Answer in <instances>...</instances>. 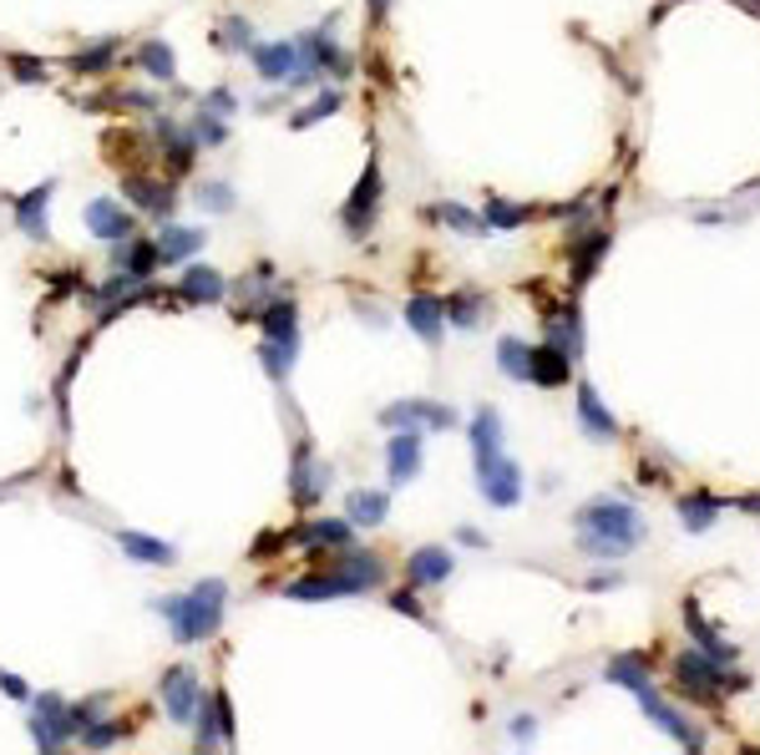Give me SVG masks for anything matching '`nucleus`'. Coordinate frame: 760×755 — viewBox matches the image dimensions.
<instances>
[{
    "instance_id": "nucleus-1",
    "label": "nucleus",
    "mask_w": 760,
    "mask_h": 755,
    "mask_svg": "<svg viewBox=\"0 0 760 755\" xmlns=\"http://www.w3.org/2000/svg\"><path fill=\"white\" fill-rule=\"evenodd\" d=\"M573 533H578V548L588 558L609 564V558H624V553H634L643 543V518L618 497H593V503L578 507Z\"/></svg>"
},
{
    "instance_id": "nucleus-2",
    "label": "nucleus",
    "mask_w": 760,
    "mask_h": 755,
    "mask_svg": "<svg viewBox=\"0 0 760 755\" xmlns=\"http://www.w3.org/2000/svg\"><path fill=\"white\" fill-rule=\"evenodd\" d=\"M223 604H229V583L223 578H204V583H193L177 598H158V614L173 623L177 644H204V639L219 634Z\"/></svg>"
},
{
    "instance_id": "nucleus-3",
    "label": "nucleus",
    "mask_w": 760,
    "mask_h": 755,
    "mask_svg": "<svg viewBox=\"0 0 760 755\" xmlns=\"http://www.w3.org/2000/svg\"><path fill=\"white\" fill-rule=\"evenodd\" d=\"M380 578H385V568H380L376 553H345V558H335L330 573L299 578L284 593L299 598V604H320V598H340V593H366V589H376Z\"/></svg>"
},
{
    "instance_id": "nucleus-4",
    "label": "nucleus",
    "mask_w": 760,
    "mask_h": 755,
    "mask_svg": "<svg viewBox=\"0 0 760 755\" xmlns=\"http://www.w3.org/2000/svg\"><path fill=\"white\" fill-rule=\"evenodd\" d=\"M477 492H482L492 507H517L523 503V467L512 457H487L477 461Z\"/></svg>"
},
{
    "instance_id": "nucleus-5",
    "label": "nucleus",
    "mask_w": 760,
    "mask_h": 755,
    "mask_svg": "<svg viewBox=\"0 0 760 755\" xmlns=\"http://www.w3.org/2000/svg\"><path fill=\"white\" fill-rule=\"evenodd\" d=\"M380 163L376 158H366V173H360V183H355L351 193V203L340 208V223H345V234L351 238H366L370 234V223H376V208H380Z\"/></svg>"
},
{
    "instance_id": "nucleus-6",
    "label": "nucleus",
    "mask_w": 760,
    "mask_h": 755,
    "mask_svg": "<svg viewBox=\"0 0 760 755\" xmlns=\"http://www.w3.org/2000/svg\"><path fill=\"white\" fill-rule=\"evenodd\" d=\"M158 695H162V710H168L173 726H193L198 700H204V684H198V674H193L188 665H177V669H168V674L158 680Z\"/></svg>"
},
{
    "instance_id": "nucleus-7",
    "label": "nucleus",
    "mask_w": 760,
    "mask_h": 755,
    "mask_svg": "<svg viewBox=\"0 0 760 755\" xmlns=\"http://www.w3.org/2000/svg\"><path fill=\"white\" fill-rule=\"evenodd\" d=\"M76 735V720H72V705L61 695H41L36 700V720H30V741L41 751H61V745Z\"/></svg>"
},
{
    "instance_id": "nucleus-8",
    "label": "nucleus",
    "mask_w": 760,
    "mask_h": 755,
    "mask_svg": "<svg viewBox=\"0 0 760 755\" xmlns=\"http://www.w3.org/2000/svg\"><path fill=\"white\" fill-rule=\"evenodd\" d=\"M674 674H679V684L685 690H695V695H715V690H740V674H725L720 669V659H710L704 649H689V654H679V665H674Z\"/></svg>"
},
{
    "instance_id": "nucleus-9",
    "label": "nucleus",
    "mask_w": 760,
    "mask_h": 755,
    "mask_svg": "<svg viewBox=\"0 0 760 755\" xmlns=\"http://www.w3.org/2000/svg\"><path fill=\"white\" fill-rule=\"evenodd\" d=\"M324 487H330V461H315V451H309V442L294 446V461H290V492L299 507H315L324 497Z\"/></svg>"
},
{
    "instance_id": "nucleus-10",
    "label": "nucleus",
    "mask_w": 760,
    "mask_h": 755,
    "mask_svg": "<svg viewBox=\"0 0 760 755\" xmlns=\"http://www.w3.org/2000/svg\"><path fill=\"white\" fill-rule=\"evenodd\" d=\"M193 726H198V751L234 741V705H229V695H223V690H213V695L198 700V715H193Z\"/></svg>"
},
{
    "instance_id": "nucleus-11",
    "label": "nucleus",
    "mask_w": 760,
    "mask_h": 755,
    "mask_svg": "<svg viewBox=\"0 0 760 755\" xmlns=\"http://www.w3.org/2000/svg\"><path fill=\"white\" fill-rule=\"evenodd\" d=\"M254 72L269 87H294L299 76V41H263L254 46Z\"/></svg>"
},
{
    "instance_id": "nucleus-12",
    "label": "nucleus",
    "mask_w": 760,
    "mask_h": 755,
    "mask_svg": "<svg viewBox=\"0 0 760 755\" xmlns=\"http://www.w3.org/2000/svg\"><path fill=\"white\" fill-rule=\"evenodd\" d=\"M634 695H639L643 715H649V720H654V726L664 730V735H674V741H679V745H689V751H700V745H704V741H700V730L689 726V720H685V715H679V710H674L670 700H659V690H654V684H643V690H634Z\"/></svg>"
},
{
    "instance_id": "nucleus-13",
    "label": "nucleus",
    "mask_w": 760,
    "mask_h": 755,
    "mask_svg": "<svg viewBox=\"0 0 760 755\" xmlns=\"http://www.w3.org/2000/svg\"><path fill=\"white\" fill-rule=\"evenodd\" d=\"M385 426H431V431H446L456 426V411L452 406H437V400H395L380 411Z\"/></svg>"
},
{
    "instance_id": "nucleus-14",
    "label": "nucleus",
    "mask_w": 760,
    "mask_h": 755,
    "mask_svg": "<svg viewBox=\"0 0 760 755\" xmlns=\"http://www.w3.org/2000/svg\"><path fill=\"white\" fill-rule=\"evenodd\" d=\"M421 431L416 426H401L391 436V446H385V472H391V487H406L410 476L421 472Z\"/></svg>"
},
{
    "instance_id": "nucleus-15",
    "label": "nucleus",
    "mask_w": 760,
    "mask_h": 755,
    "mask_svg": "<svg viewBox=\"0 0 760 755\" xmlns=\"http://www.w3.org/2000/svg\"><path fill=\"white\" fill-rule=\"evenodd\" d=\"M122 193H127L132 208H143V213H152V219H168V213L177 208L173 183L147 178V173H127V178H122Z\"/></svg>"
},
{
    "instance_id": "nucleus-16",
    "label": "nucleus",
    "mask_w": 760,
    "mask_h": 755,
    "mask_svg": "<svg viewBox=\"0 0 760 755\" xmlns=\"http://www.w3.org/2000/svg\"><path fill=\"white\" fill-rule=\"evenodd\" d=\"M152 133H158V152L168 158V168L173 173H188L193 168V158H198V137L188 133V127H177L173 117H152Z\"/></svg>"
},
{
    "instance_id": "nucleus-17",
    "label": "nucleus",
    "mask_w": 760,
    "mask_h": 755,
    "mask_svg": "<svg viewBox=\"0 0 760 755\" xmlns=\"http://www.w3.org/2000/svg\"><path fill=\"white\" fill-rule=\"evenodd\" d=\"M87 228L97 238H107V244H122V238L137 234V219H132L118 198H91L87 203Z\"/></svg>"
},
{
    "instance_id": "nucleus-18",
    "label": "nucleus",
    "mask_w": 760,
    "mask_h": 755,
    "mask_svg": "<svg viewBox=\"0 0 760 755\" xmlns=\"http://www.w3.org/2000/svg\"><path fill=\"white\" fill-rule=\"evenodd\" d=\"M51 193H57V183H41V188H30V193L15 198V223H21V234L26 238H51V219H46Z\"/></svg>"
},
{
    "instance_id": "nucleus-19",
    "label": "nucleus",
    "mask_w": 760,
    "mask_h": 755,
    "mask_svg": "<svg viewBox=\"0 0 760 755\" xmlns=\"http://www.w3.org/2000/svg\"><path fill=\"white\" fill-rule=\"evenodd\" d=\"M578 426H584L593 442H614V436H618V416L603 406L599 391H593L588 381L578 385Z\"/></svg>"
},
{
    "instance_id": "nucleus-20",
    "label": "nucleus",
    "mask_w": 760,
    "mask_h": 755,
    "mask_svg": "<svg viewBox=\"0 0 760 755\" xmlns=\"http://www.w3.org/2000/svg\"><path fill=\"white\" fill-rule=\"evenodd\" d=\"M573 375V356L557 350L553 341L548 345H532V360H527V381L532 385H568Z\"/></svg>"
},
{
    "instance_id": "nucleus-21",
    "label": "nucleus",
    "mask_w": 760,
    "mask_h": 755,
    "mask_svg": "<svg viewBox=\"0 0 760 755\" xmlns=\"http://www.w3.org/2000/svg\"><path fill=\"white\" fill-rule=\"evenodd\" d=\"M406 325L416 330L426 345H441V330H446V305H441L437 295L406 299Z\"/></svg>"
},
{
    "instance_id": "nucleus-22",
    "label": "nucleus",
    "mask_w": 760,
    "mask_h": 755,
    "mask_svg": "<svg viewBox=\"0 0 760 755\" xmlns=\"http://www.w3.org/2000/svg\"><path fill=\"white\" fill-rule=\"evenodd\" d=\"M183 299H193V305H219L223 295H229V284H223L219 269H208V264H188L183 269Z\"/></svg>"
},
{
    "instance_id": "nucleus-23",
    "label": "nucleus",
    "mask_w": 760,
    "mask_h": 755,
    "mask_svg": "<svg viewBox=\"0 0 760 755\" xmlns=\"http://www.w3.org/2000/svg\"><path fill=\"white\" fill-rule=\"evenodd\" d=\"M406 578H410V583H421V589L446 583V578H452V553H446V548H416L406 558Z\"/></svg>"
},
{
    "instance_id": "nucleus-24",
    "label": "nucleus",
    "mask_w": 760,
    "mask_h": 755,
    "mask_svg": "<svg viewBox=\"0 0 760 755\" xmlns=\"http://www.w3.org/2000/svg\"><path fill=\"white\" fill-rule=\"evenodd\" d=\"M162 259H158V244H152V238H122L118 244V269H127V274H137V280H152V269H158Z\"/></svg>"
},
{
    "instance_id": "nucleus-25",
    "label": "nucleus",
    "mask_w": 760,
    "mask_h": 755,
    "mask_svg": "<svg viewBox=\"0 0 760 755\" xmlns=\"http://www.w3.org/2000/svg\"><path fill=\"white\" fill-rule=\"evenodd\" d=\"M263 335L279 345H299V314H294V299H269L263 305Z\"/></svg>"
},
{
    "instance_id": "nucleus-26",
    "label": "nucleus",
    "mask_w": 760,
    "mask_h": 755,
    "mask_svg": "<svg viewBox=\"0 0 760 755\" xmlns=\"http://www.w3.org/2000/svg\"><path fill=\"white\" fill-rule=\"evenodd\" d=\"M137 66H143L152 82H173V76H177V57H173V46L162 41V36H147V41L137 46Z\"/></svg>"
},
{
    "instance_id": "nucleus-27",
    "label": "nucleus",
    "mask_w": 760,
    "mask_h": 755,
    "mask_svg": "<svg viewBox=\"0 0 760 755\" xmlns=\"http://www.w3.org/2000/svg\"><path fill=\"white\" fill-rule=\"evenodd\" d=\"M385 512H391V497L376 487L351 492V503H345V518H351L355 528H376V522H385Z\"/></svg>"
},
{
    "instance_id": "nucleus-28",
    "label": "nucleus",
    "mask_w": 760,
    "mask_h": 755,
    "mask_svg": "<svg viewBox=\"0 0 760 755\" xmlns=\"http://www.w3.org/2000/svg\"><path fill=\"white\" fill-rule=\"evenodd\" d=\"M118 543L132 564H177L173 543H158V537H147V533H118Z\"/></svg>"
},
{
    "instance_id": "nucleus-29",
    "label": "nucleus",
    "mask_w": 760,
    "mask_h": 755,
    "mask_svg": "<svg viewBox=\"0 0 760 755\" xmlns=\"http://www.w3.org/2000/svg\"><path fill=\"white\" fill-rule=\"evenodd\" d=\"M152 244H158L162 264H177V259H188L193 249H204V234H198V228H177V223H168V228H162Z\"/></svg>"
},
{
    "instance_id": "nucleus-30",
    "label": "nucleus",
    "mask_w": 760,
    "mask_h": 755,
    "mask_svg": "<svg viewBox=\"0 0 760 755\" xmlns=\"http://www.w3.org/2000/svg\"><path fill=\"white\" fill-rule=\"evenodd\" d=\"M471 451H477V461H487V457H498L502 451V421H498L492 406H482V411L471 416Z\"/></svg>"
},
{
    "instance_id": "nucleus-31",
    "label": "nucleus",
    "mask_w": 760,
    "mask_h": 755,
    "mask_svg": "<svg viewBox=\"0 0 760 755\" xmlns=\"http://www.w3.org/2000/svg\"><path fill=\"white\" fill-rule=\"evenodd\" d=\"M118 51H122V41H97V46H87V51H76V57H72V72H76V76H107L112 66H118Z\"/></svg>"
},
{
    "instance_id": "nucleus-32",
    "label": "nucleus",
    "mask_w": 760,
    "mask_h": 755,
    "mask_svg": "<svg viewBox=\"0 0 760 755\" xmlns=\"http://www.w3.org/2000/svg\"><path fill=\"white\" fill-rule=\"evenodd\" d=\"M715 518H720V497H710V492H695V497H685V503H679V522H685L689 533L715 528Z\"/></svg>"
},
{
    "instance_id": "nucleus-33",
    "label": "nucleus",
    "mask_w": 760,
    "mask_h": 755,
    "mask_svg": "<svg viewBox=\"0 0 760 755\" xmlns=\"http://www.w3.org/2000/svg\"><path fill=\"white\" fill-rule=\"evenodd\" d=\"M431 219L446 223V228H456V234H467V238L492 234V228H487V219H477V213H471V208H462V203H437V208H431Z\"/></svg>"
},
{
    "instance_id": "nucleus-34",
    "label": "nucleus",
    "mask_w": 760,
    "mask_h": 755,
    "mask_svg": "<svg viewBox=\"0 0 760 755\" xmlns=\"http://www.w3.org/2000/svg\"><path fill=\"white\" fill-rule=\"evenodd\" d=\"M213 46L219 51H254V26L244 15H223L219 30H213Z\"/></svg>"
},
{
    "instance_id": "nucleus-35",
    "label": "nucleus",
    "mask_w": 760,
    "mask_h": 755,
    "mask_svg": "<svg viewBox=\"0 0 760 755\" xmlns=\"http://www.w3.org/2000/svg\"><path fill=\"white\" fill-rule=\"evenodd\" d=\"M340 102H345V97H340L335 87H330V91H320V97H315V102H309V107H299V112H294V117H290V127H294V133H305V127H315V122L335 117V112H340Z\"/></svg>"
},
{
    "instance_id": "nucleus-36",
    "label": "nucleus",
    "mask_w": 760,
    "mask_h": 755,
    "mask_svg": "<svg viewBox=\"0 0 760 755\" xmlns=\"http://www.w3.org/2000/svg\"><path fill=\"white\" fill-rule=\"evenodd\" d=\"M603 249H609V234H603V228H593V238L573 249V280H578V284H588V280H593V269H599Z\"/></svg>"
},
{
    "instance_id": "nucleus-37",
    "label": "nucleus",
    "mask_w": 760,
    "mask_h": 755,
    "mask_svg": "<svg viewBox=\"0 0 760 755\" xmlns=\"http://www.w3.org/2000/svg\"><path fill=\"white\" fill-rule=\"evenodd\" d=\"M685 623H689V634H695V644H700V649L710 654V659H720V665L731 659V649L720 644V634H715V629H710V623H704V614H700V608H695V604H685Z\"/></svg>"
},
{
    "instance_id": "nucleus-38",
    "label": "nucleus",
    "mask_w": 760,
    "mask_h": 755,
    "mask_svg": "<svg viewBox=\"0 0 760 755\" xmlns=\"http://www.w3.org/2000/svg\"><path fill=\"white\" fill-rule=\"evenodd\" d=\"M487 228L492 234H512V228H523L527 223V208L523 203H507V198H487Z\"/></svg>"
},
{
    "instance_id": "nucleus-39",
    "label": "nucleus",
    "mask_w": 760,
    "mask_h": 755,
    "mask_svg": "<svg viewBox=\"0 0 760 755\" xmlns=\"http://www.w3.org/2000/svg\"><path fill=\"white\" fill-rule=\"evenodd\" d=\"M351 533H355V522L345 518V522H305L294 537H305V543H324V548H345Z\"/></svg>"
},
{
    "instance_id": "nucleus-40",
    "label": "nucleus",
    "mask_w": 760,
    "mask_h": 755,
    "mask_svg": "<svg viewBox=\"0 0 760 755\" xmlns=\"http://www.w3.org/2000/svg\"><path fill=\"white\" fill-rule=\"evenodd\" d=\"M527 360H532V345L502 335V341H498V366H502V375H507V381H527Z\"/></svg>"
},
{
    "instance_id": "nucleus-41",
    "label": "nucleus",
    "mask_w": 760,
    "mask_h": 755,
    "mask_svg": "<svg viewBox=\"0 0 760 755\" xmlns=\"http://www.w3.org/2000/svg\"><path fill=\"white\" fill-rule=\"evenodd\" d=\"M441 305H446V320H452V325H462V330H471L477 320H482V310H487L482 295H446Z\"/></svg>"
},
{
    "instance_id": "nucleus-42",
    "label": "nucleus",
    "mask_w": 760,
    "mask_h": 755,
    "mask_svg": "<svg viewBox=\"0 0 760 755\" xmlns=\"http://www.w3.org/2000/svg\"><path fill=\"white\" fill-rule=\"evenodd\" d=\"M188 133L198 137V148H223V143H229V122L198 107V112H193V127H188Z\"/></svg>"
},
{
    "instance_id": "nucleus-43",
    "label": "nucleus",
    "mask_w": 760,
    "mask_h": 755,
    "mask_svg": "<svg viewBox=\"0 0 760 755\" xmlns=\"http://www.w3.org/2000/svg\"><path fill=\"white\" fill-rule=\"evenodd\" d=\"M609 680L624 684V690H643L649 684V669H643V654H618L609 665Z\"/></svg>"
},
{
    "instance_id": "nucleus-44",
    "label": "nucleus",
    "mask_w": 760,
    "mask_h": 755,
    "mask_svg": "<svg viewBox=\"0 0 760 755\" xmlns=\"http://www.w3.org/2000/svg\"><path fill=\"white\" fill-rule=\"evenodd\" d=\"M259 360H263V371H269V381H284L294 366V345H279V341H263L259 345Z\"/></svg>"
},
{
    "instance_id": "nucleus-45",
    "label": "nucleus",
    "mask_w": 760,
    "mask_h": 755,
    "mask_svg": "<svg viewBox=\"0 0 760 755\" xmlns=\"http://www.w3.org/2000/svg\"><path fill=\"white\" fill-rule=\"evenodd\" d=\"M198 208H208V213H234V188L229 183H204L198 188Z\"/></svg>"
},
{
    "instance_id": "nucleus-46",
    "label": "nucleus",
    "mask_w": 760,
    "mask_h": 755,
    "mask_svg": "<svg viewBox=\"0 0 760 755\" xmlns=\"http://www.w3.org/2000/svg\"><path fill=\"white\" fill-rule=\"evenodd\" d=\"M198 107H204V112H213V117L229 122V117L238 112V97H234L229 87H213V91H204V97H198Z\"/></svg>"
},
{
    "instance_id": "nucleus-47",
    "label": "nucleus",
    "mask_w": 760,
    "mask_h": 755,
    "mask_svg": "<svg viewBox=\"0 0 760 755\" xmlns=\"http://www.w3.org/2000/svg\"><path fill=\"white\" fill-rule=\"evenodd\" d=\"M5 66H11V76L15 82H26V87L46 82V61H36V57H5Z\"/></svg>"
},
{
    "instance_id": "nucleus-48",
    "label": "nucleus",
    "mask_w": 760,
    "mask_h": 755,
    "mask_svg": "<svg viewBox=\"0 0 760 755\" xmlns=\"http://www.w3.org/2000/svg\"><path fill=\"white\" fill-rule=\"evenodd\" d=\"M122 730H127L122 720H91V726L82 730V741H87V745H112Z\"/></svg>"
},
{
    "instance_id": "nucleus-49",
    "label": "nucleus",
    "mask_w": 760,
    "mask_h": 755,
    "mask_svg": "<svg viewBox=\"0 0 760 755\" xmlns=\"http://www.w3.org/2000/svg\"><path fill=\"white\" fill-rule=\"evenodd\" d=\"M0 690H5L11 700H30L26 680H21V674H11V669H0Z\"/></svg>"
},
{
    "instance_id": "nucleus-50",
    "label": "nucleus",
    "mask_w": 760,
    "mask_h": 755,
    "mask_svg": "<svg viewBox=\"0 0 760 755\" xmlns=\"http://www.w3.org/2000/svg\"><path fill=\"white\" fill-rule=\"evenodd\" d=\"M391 608H395V614H410V619H421V604H416V598H410L406 589H401V593L391 598Z\"/></svg>"
},
{
    "instance_id": "nucleus-51",
    "label": "nucleus",
    "mask_w": 760,
    "mask_h": 755,
    "mask_svg": "<svg viewBox=\"0 0 760 755\" xmlns=\"http://www.w3.org/2000/svg\"><path fill=\"white\" fill-rule=\"evenodd\" d=\"M456 537H462V543H467V548H487V537L477 533V528H462V533H456Z\"/></svg>"
},
{
    "instance_id": "nucleus-52",
    "label": "nucleus",
    "mask_w": 760,
    "mask_h": 755,
    "mask_svg": "<svg viewBox=\"0 0 760 755\" xmlns=\"http://www.w3.org/2000/svg\"><path fill=\"white\" fill-rule=\"evenodd\" d=\"M512 735H517V741H523V735H532V715H517V720H512Z\"/></svg>"
},
{
    "instance_id": "nucleus-53",
    "label": "nucleus",
    "mask_w": 760,
    "mask_h": 755,
    "mask_svg": "<svg viewBox=\"0 0 760 755\" xmlns=\"http://www.w3.org/2000/svg\"><path fill=\"white\" fill-rule=\"evenodd\" d=\"M366 11L376 15V21H385V11H391V0H366Z\"/></svg>"
}]
</instances>
